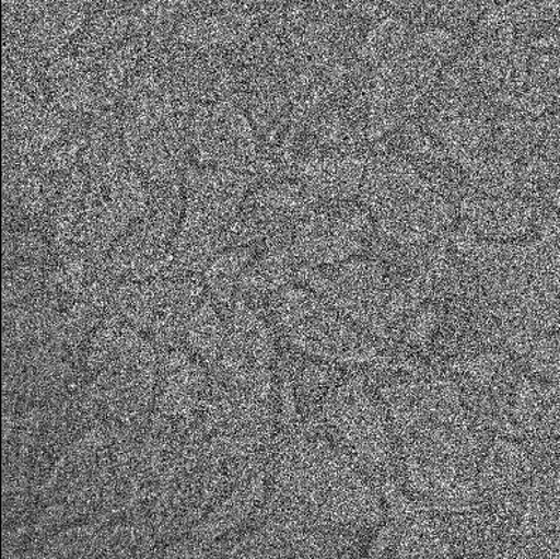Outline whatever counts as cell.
<instances>
[{"label": "cell", "mask_w": 560, "mask_h": 559, "mask_svg": "<svg viewBox=\"0 0 560 559\" xmlns=\"http://www.w3.org/2000/svg\"><path fill=\"white\" fill-rule=\"evenodd\" d=\"M384 401L417 493L441 503L476 499L482 445L456 387L438 381L399 384Z\"/></svg>", "instance_id": "6da1fadb"}, {"label": "cell", "mask_w": 560, "mask_h": 559, "mask_svg": "<svg viewBox=\"0 0 560 559\" xmlns=\"http://www.w3.org/2000/svg\"><path fill=\"white\" fill-rule=\"evenodd\" d=\"M234 331L244 341L246 349L259 368H269L275 358L273 337L267 323L257 316L243 298H235L233 316Z\"/></svg>", "instance_id": "52a82bcc"}, {"label": "cell", "mask_w": 560, "mask_h": 559, "mask_svg": "<svg viewBox=\"0 0 560 559\" xmlns=\"http://www.w3.org/2000/svg\"><path fill=\"white\" fill-rule=\"evenodd\" d=\"M279 491L299 514L320 527L371 528L383 517V503L361 467L327 443H301L284 457Z\"/></svg>", "instance_id": "7a4b0ae2"}, {"label": "cell", "mask_w": 560, "mask_h": 559, "mask_svg": "<svg viewBox=\"0 0 560 559\" xmlns=\"http://www.w3.org/2000/svg\"><path fill=\"white\" fill-rule=\"evenodd\" d=\"M226 334L229 331L210 301H205L197 307L185 327L187 343L210 364L219 363Z\"/></svg>", "instance_id": "8992f818"}, {"label": "cell", "mask_w": 560, "mask_h": 559, "mask_svg": "<svg viewBox=\"0 0 560 559\" xmlns=\"http://www.w3.org/2000/svg\"><path fill=\"white\" fill-rule=\"evenodd\" d=\"M277 316L289 341L303 353L330 363H364L376 350L364 330L313 291L284 288Z\"/></svg>", "instance_id": "3957f363"}, {"label": "cell", "mask_w": 560, "mask_h": 559, "mask_svg": "<svg viewBox=\"0 0 560 559\" xmlns=\"http://www.w3.org/2000/svg\"><path fill=\"white\" fill-rule=\"evenodd\" d=\"M163 392L158 408L167 416H182L195 408L206 384V373L182 351H172L163 360Z\"/></svg>", "instance_id": "5b68a950"}, {"label": "cell", "mask_w": 560, "mask_h": 559, "mask_svg": "<svg viewBox=\"0 0 560 559\" xmlns=\"http://www.w3.org/2000/svg\"><path fill=\"white\" fill-rule=\"evenodd\" d=\"M325 411L346 453L362 470L371 474L388 467L395 452L393 428L362 381L350 380L340 385Z\"/></svg>", "instance_id": "277c9868"}, {"label": "cell", "mask_w": 560, "mask_h": 559, "mask_svg": "<svg viewBox=\"0 0 560 559\" xmlns=\"http://www.w3.org/2000/svg\"><path fill=\"white\" fill-rule=\"evenodd\" d=\"M253 259V251L248 248L231 247L215 255L207 265L205 281L221 303L233 301L234 287L241 273Z\"/></svg>", "instance_id": "ba28073f"}]
</instances>
